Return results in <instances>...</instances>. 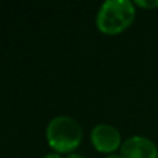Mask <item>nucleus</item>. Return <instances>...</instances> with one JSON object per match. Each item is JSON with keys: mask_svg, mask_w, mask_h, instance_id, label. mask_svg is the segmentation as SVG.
Listing matches in <instances>:
<instances>
[{"mask_svg": "<svg viewBox=\"0 0 158 158\" xmlns=\"http://www.w3.org/2000/svg\"><path fill=\"white\" fill-rule=\"evenodd\" d=\"M42 158H63V157H61L58 153H47L46 156H43Z\"/></svg>", "mask_w": 158, "mask_h": 158, "instance_id": "423d86ee", "label": "nucleus"}, {"mask_svg": "<svg viewBox=\"0 0 158 158\" xmlns=\"http://www.w3.org/2000/svg\"><path fill=\"white\" fill-rule=\"evenodd\" d=\"M90 142L94 150L98 153L112 154L115 150L121 148L122 137L121 133L114 125L110 123H98L90 132Z\"/></svg>", "mask_w": 158, "mask_h": 158, "instance_id": "7ed1b4c3", "label": "nucleus"}, {"mask_svg": "<svg viewBox=\"0 0 158 158\" xmlns=\"http://www.w3.org/2000/svg\"><path fill=\"white\" fill-rule=\"evenodd\" d=\"M65 158H85L82 154H79V153H71V154H68Z\"/></svg>", "mask_w": 158, "mask_h": 158, "instance_id": "0eeeda50", "label": "nucleus"}, {"mask_svg": "<svg viewBox=\"0 0 158 158\" xmlns=\"http://www.w3.org/2000/svg\"><path fill=\"white\" fill-rule=\"evenodd\" d=\"M83 132L75 118L58 115L50 119L46 126V140L49 146L58 154H71L79 147Z\"/></svg>", "mask_w": 158, "mask_h": 158, "instance_id": "f03ea898", "label": "nucleus"}, {"mask_svg": "<svg viewBox=\"0 0 158 158\" xmlns=\"http://www.w3.org/2000/svg\"><path fill=\"white\" fill-rule=\"evenodd\" d=\"M121 158H158V148L153 140L144 136H131L119 148Z\"/></svg>", "mask_w": 158, "mask_h": 158, "instance_id": "20e7f679", "label": "nucleus"}, {"mask_svg": "<svg viewBox=\"0 0 158 158\" xmlns=\"http://www.w3.org/2000/svg\"><path fill=\"white\" fill-rule=\"evenodd\" d=\"M104 158H121L119 154H117V153H112V154H108V156H106Z\"/></svg>", "mask_w": 158, "mask_h": 158, "instance_id": "6e6552de", "label": "nucleus"}, {"mask_svg": "<svg viewBox=\"0 0 158 158\" xmlns=\"http://www.w3.org/2000/svg\"><path fill=\"white\" fill-rule=\"evenodd\" d=\"M136 7L131 0H106L96 14V27L104 35H118L132 25Z\"/></svg>", "mask_w": 158, "mask_h": 158, "instance_id": "f257e3e1", "label": "nucleus"}, {"mask_svg": "<svg viewBox=\"0 0 158 158\" xmlns=\"http://www.w3.org/2000/svg\"><path fill=\"white\" fill-rule=\"evenodd\" d=\"M133 3H135V6H139V7H143V8L158 7V0H136Z\"/></svg>", "mask_w": 158, "mask_h": 158, "instance_id": "39448f33", "label": "nucleus"}]
</instances>
